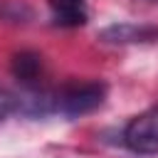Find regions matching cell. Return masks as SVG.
Listing matches in <instances>:
<instances>
[{"label":"cell","mask_w":158,"mask_h":158,"mask_svg":"<svg viewBox=\"0 0 158 158\" xmlns=\"http://www.w3.org/2000/svg\"><path fill=\"white\" fill-rule=\"evenodd\" d=\"M15 109H17V99H15L7 89L0 86V121H2L5 116H10Z\"/></svg>","instance_id":"8992f818"},{"label":"cell","mask_w":158,"mask_h":158,"mask_svg":"<svg viewBox=\"0 0 158 158\" xmlns=\"http://www.w3.org/2000/svg\"><path fill=\"white\" fill-rule=\"evenodd\" d=\"M123 143L136 156H156L158 153V104L141 111L123 128Z\"/></svg>","instance_id":"7a4b0ae2"},{"label":"cell","mask_w":158,"mask_h":158,"mask_svg":"<svg viewBox=\"0 0 158 158\" xmlns=\"http://www.w3.org/2000/svg\"><path fill=\"white\" fill-rule=\"evenodd\" d=\"M106 96V84L104 81H69L59 86L57 91H49L52 99V111L62 116H84L94 109L101 106Z\"/></svg>","instance_id":"6da1fadb"},{"label":"cell","mask_w":158,"mask_h":158,"mask_svg":"<svg viewBox=\"0 0 158 158\" xmlns=\"http://www.w3.org/2000/svg\"><path fill=\"white\" fill-rule=\"evenodd\" d=\"M104 42H114V44H128V42H153L158 40V27L151 25H133V22H121V25H111L101 32Z\"/></svg>","instance_id":"3957f363"},{"label":"cell","mask_w":158,"mask_h":158,"mask_svg":"<svg viewBox=\"0 0 158 158\" xmlns=\"http://www.w3.org/2000/svg\"><path fill=\"white\" fill-rule=\"evenodd\" d=\"M49 12L62 27H81L89 20L86 0H49Z\"/></svg>","instance_id":"277c9868"},{"label":"cell","mask_w":158,"mask_h":158,"mask_svg":"<svg viewBox=\"0 0 158 158\" xmlns=\"http://www.w3.org/2000/svg\"><path fill=\"white\" fill-rule=\"evenodd\" d=\"M12 74L22 84H35L42 74V57L37 52H20L12 59Z\"/></svg>","instance_id":"5b68a950"}]
</instances>
